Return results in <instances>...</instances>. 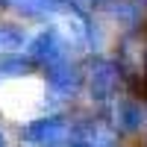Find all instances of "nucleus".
Segmentation results:
<instances>
[{"instance_id": "nucleus-1", "label": "nucleus", "mask_w": 147, "mask_h": 147, "mask_svg": "<svg viewBox=\"0 0 147 147\" xmlns=\"http://www.w3.org/2000/svg\"><path fill=\"white\" fill-rule=\"evenodd\" d=\"M27 53L32 62H41L47 68L59 65L65 59V44H62V35H59L56 27H44L41 32H35L30 44H27Z\"/></svg>"}, {"instance_id": "nucleus-2", "label": "nucleus", "mask_w": 147, "mask_h": 147, "mask_svg": "<svg viewBox=\"0 0 147 147\" xmlns=\"http://www.w3.org/2000/svg\"><path fill=\"white\" fill-rule=\"evenodd\" d=\"M24 141H30L35 147H56L71 138V127L62 118H38L30 127H24Z\"/></svg>"}, {"instance_id": "nucleus-3", "label": "nucleus", "mask_w": 147, "mask_h": 147, "mask_svg": "<svg viewBox=\"0 0 147 147\" xmlns=\"http://www.w3.org/2000/svg\"><path fill=\"white\" fill-rule=\"evenodd\" d=\"M115 82H118L115 65L109 62V59H94L91 74H88L91 97H94V100H109V97H112V91H115Z\"/></svg>"}, {"instance_id": "nucleus-4", "label": "nucleus", "mask_w": 147, "mask_h": 147, "mask_svg": "<svg viewBox=\"0 0 147 147\" xmlns=\"http://www.w3.org/2000/svg\"><path fill=\"white\" fill-rule=\"evenodd\" d=\"M50 85H53L59 94L71 97V94H77V91H80V85H82V74H80V68L74 65V62L62 59L59 65L50 68Z\"/></svg>"}, {"instance_id": "nucleus-5", "label": "nucleus", "mask_w": 147, "mask_h": 147, "mask_svg": "<svg viewBox=\"0 0 147 147\" xmlns=\"http://www.w3.org/2000/svg\"><path fill=\"white\" fill-rule=\"evenodd\" d=\"M115 118H118V124L124 127V129H138L141 127V106L138 103H132V100H121L118 103V109H115Z\"/></svg>"}, {"instance_id": "nucleus-6", "label": "nucleus", "mask_w": 147, "mask_h": 147, "mask_svg": "<svg viewBox=\"0 0 147 147\" xmlns=\"http://www.w3.org/2000/svg\"><path fill=\"white\" fill-rule=\"evenodd\" d=\"M27 71H30V62H24V59H15V56L0 59V80L21 77V74H27Z\"/></svg>"}, {"instance_id": "nucleus-7", "label": "nucleus", "mask_w": 147, "mask_h": 147, "mask_svg": "<svg viewBox=\"0 0 147 147\" xmlns=\"http://www.w3.org/2000/svg\"><path fill=\"white\" fill-rule=\"evenodd\" d=\"M24 44V35L12 27H0V50H18Z\"/></svg>"}, {"instance_id": "nucleus-8", "label": "nucleus", "mask_w": 147, "mask_h": 147, "mask_svg": "<svg viewBox=\"0 0 147 147\" xmlns=\"http://www.w3.org/2000/svg\"><path fill=\"white\" fill-rule=\"evenodd\" d=\"M56 147H88V144H80V141H71V144H56Z\"/></svg>"}, {"instance_id": "nucleus-9", "label": "nucleus", "mask_w": 147, "mask_h": 147, "mask_svg": "<svg viewBox=\"0 0 147 147\" xmlns=\"http://www.w3.org/2000/svg\"><path fill=\"white\" fill-rule=\"evenodd\" d=\"M0 147H3V136H0Z\"/></svg>"}]
</instances>
